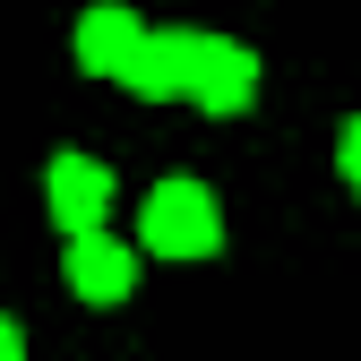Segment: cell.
I'll return each instance as SVG.
<instances>
[{
    "label": "cell",
    "instance_id": "8992f818",
    "mask_svg": "<svg viewBox=\"0 0 361 361\" xmlns=\"http://www.w3.org/2000/svg\"><path fill=\"white\" fill-rule=\"evenodd\" d=\"M138 9H121V0H95V9L78 18V69L86 78H121L129 69V52H138Z\"/></svg>",
    "mask_w": 361,
    "mask_h": 361
},
{
    "label": "cell",
    "instance_id": "3957f363",
    "mask_svg": "<svg viewBox=\"0 0 361 361\" xmlns=\"http://www.w3.org/2000/svg\"><path fill=\"white\" fill-rule=\"evenodd\" d=\"M198 52H207L198 26H147L138 52H129V69H121V86H129V95H155V104H164V95H190Z\"/></svg>",
    "mask_w": 361,
    "mask_h": 361
},
{
    "label": "cell",
    "instance_id": "7a4b0ae2",
    "mask_svg": "<svg viewBox=\"0 0 361 361\" xmlns=\"http://www.w3.org/2000/svg\"><path fill=\"white\" fill-rule=\"evenodd\" d=\"M43 207H52V224H61L69 241L78 233H104V215H112V164L61 147L52 164H43Z\"/></svg>",
    "mask_w": 361,
    "mask_h": 361
},
{
    "label": "cell",
    "instance_id": "5b68a950",
    "mask_svg": "<svg viewBox=\"0 0 361 361\" xmlns=\"http://www.w3.org/2000/svg\"><path fill=\"white\" fill-rule=\"evenodd\" d=\"M61 267H69V293L78 301H129V284H138V250L112 241V233H78L61 250Z\"/></svg>",
    "mask_w": 361,
    "mask_h": 361
},
{
    "label": "cell",
    "instance_id": "6da1fadb",
    "mask_svg": "<svg viewBox=\"0 0 361 361\" xmlns=\"http://www.w3.org/2000/svg\"><path fill=\"white\" fill-rule=\"evenodd\" d=\"M215 241H224V207H215L207 180L172 172V180L147 190V207H138V250H155V258H215Z\"/></svg>",
    "mask_w": 361,
    "mask_h": 361
},
{
    "label": "cell",
    "instance_id": "52a82bcc",
    "mask_svg": "<svg viewBox=\"0 0 361 361\" xmlns=\"http://www.w3.org/2000/svg\"><path fill=\"white\" fill-rule=\"evenodd\" d=\"M336 172L353 180V198H361V121H344V138H336Z\"/></svg>",
    "mask_w": 361,
    "mask_h": 361
},
{
    "label": "cell",
    "instance_id": "277c9868",
    "mask_svg": "<svg viewBox=\"0 0 361 361\" xmlns=\"http://www.w3.org/2000/svg\"><path fill=\"white\" fill-rule=\"evenodd\" d=\"M250 95H258V52L233 43V35H207L198 78H190V104L215 112V121H233V112H250Z\"/></svg>",
    "mask_w": 361,
    "mask_h": 361
},
{
    "label": "cell",
    "instance_id": "ba28073f",
    "mask_svg": "<svg viewBox=\"0 0 361 361\" xmlns=\"http://www.w3.org/2000/svg\"><path fill=\"white\" fill-rule=\"evenodd\" d=\"M0 361H26V327L18 319H0Z\"/></svg>",
    "mask_w": 361,
    "mask_h": 361
}]
</instances>
